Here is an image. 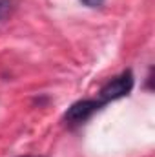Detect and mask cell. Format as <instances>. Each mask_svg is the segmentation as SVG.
I'll use <instances>...</instances> for the list:
<instances>
[{
	"mask_svg": "<svg viewBox=\"0 0 155 157\" xmlns=\"http://www.w3.org/2000/svg\"><path fill=\"white\" fill-rule=\"evenodd\" d=\"M133 73L131 70H124L122 73H119L117 77L110 78L99 91V99L108 104L112 101H117V99H122L126 95H130V91L133 90Z\"/></svg>",
	"mask_w": 155,
	"mask_h": 157,
	"instance_id": "6da1fadb",
	"label": "cell"
},
{
	"mask_svg": "<svg viewBox=\"0 0 155 157\" xmlns=\"http://www.w3.org/2000/svg\"><path fill=\"white\" fill-rule=\"evenodd\" d=\"M106 104L100 101V99H80L77 102H73L68 112L64 113V121L71 126H77V124H84L86 121L93 117L99 110H102Z\"/></svg>",
	"mask_w": 155,
	"mask_h": 157,
	"instance_id": "7a4b0ae2",
	"label": "cell"
},
{
	"mask_svg": "<svg viewBox=\"0 0 155 157\" xmlns=\"http://www.w3.org/2000/svg\"><path fill=\"white\" fill-rule=\"evenodd\" d=\"M18 6V0H0V22L9 18Z\"/></svg>",
	"mask_w": 155,
	"mask_h": 157,
	"instance_id": "3957f363",
	"label": "cell"
},
{
	"mask_svg": "<svg viewBox=\"0 0 155 157\" xmlns=\"http://www.w3.org/2000/svg\"><path fill=\"white\" fill-rule=\"evenodd\" d=\"M86 7H91V9H97V7H102L106 4V0H80Z\"/></svg>",
	"mask_w": 155,
	"mask_h": 157,
	"instance_id": "277c9868",
	"label": "cell"
},
{
	"mask_svg": "<svg viewBox=\"0 0 155 157\" xmlns=\"http://www.w3.org/2000/svg\"><path fill=\"white\" fill-rule=\"evenodd\" d=\"M20 157H39V155H20Z\"/></svg>",
	"mask_w": 155,
	"mask_h": 157,
	"instance_id": "5b68a950",
	"label": "cell"
}]
</instances>
